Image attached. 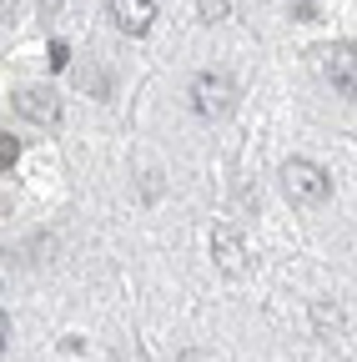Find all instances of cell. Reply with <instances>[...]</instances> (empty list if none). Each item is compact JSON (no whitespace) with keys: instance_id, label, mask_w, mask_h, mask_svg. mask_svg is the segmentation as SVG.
I'll return each instance as SVG.
<instances>
[{"instance_id":"obj_7","label":"cell","mask_w":357,"mask_h":362,"mask_svg":"<svg viewBox=\"0 0 357 362\" xmlns=\"http://www.w3.org/2000/svg\"><path fill=\"white\" fill-rule=\"evenodd\" d=\"M16 156H21V141H16L11 131H6V136H0V166L11 171V166H16Z\"/></svg>"},{"instance_id":"obj_4","label":"cell","mask_w":357,"mask_h":362,"mask_svg":"<svg viewBox=\"0 0 357 362\" xmlns=\"http://www.w3.org/2000/svg\"><path fill=\"white\" fill-rule=\"evenodd\" d=\"M111 21L121 35H146L156 21V6L151 0H111Z\"/></svg>"},{"instance_id":"obj_1","label":"cell","mask_w":357,"mask_h":362,"mask_svg":"<svg viewBox=\"0 0 357 362\" xmlns=\"http://www.w3.org/2000/svg\"><path fill=\"white\" fill-rule=\"evenodd\" d=\"M282 192H287L297 206H317V202H327V192H332V176H327L317 161L292 156V161L282 166Z\"/></svg>"},{"instance_id":"obj_8","label":"cell","mask_w":357,"mask_h":362,"mask_svg":"<svg viewBox=\"0 0 357 362\" xmlns=\"http://www.w3.org/2000/svg\"><path fill=\"white\" fill-rule=\"evenodd\" d=\"M66 61H71V45L66 40H51V71H66Z\"/></svg>"},{"instance_id":"obj_5","label":"cell","mask_w":357,"mask_h":362,"mask_svg":"<svg viewBox=\"0 0 357 362\" xmlns=\"http://www.w3.org/2000/svg\"><path fill=\"white\" fill-rule=\"evenodd\" d=\"M16 111H21L25 121H35V126H56V121H61V101L51 96V90H40V86L21 90V96H16Z\"/></svg>"},{"instance_id":"obj_6","label":"cell","mask_w":357,"mask_h":362,"mask_svg":"<svg viewBox=\"0 0 357 362\" xmlns=\"http://www.w3.org/2000/svg\"><path fill=\"white\" fill-rule=\"evenodd\" d=\"M211 242H216V262H221V272H232V277H237V272L247 267V252H242V242L227 232V226H216V232H211Z\"/></svg>"},{"instance_id":"obj_3","label":"cell","mask_w":357,"mask_h":362,"mask_svg":"<svg viewBox=\"0 0 357 362\" xmlns=\"http://www.w3.org/2000/svg\"><path fill=\"white\" fill-rule=\"evenodd\" d=\"M317 71H322V76H327L337 90L357 96V45H347V40L322 45V51H317Z\"/></svg>"},{"instance_id":"obj_9","label":"cell","mask_w":357,"mask_h":362,"mask_svg":"<svg viewBox=\"0 0 357 362\" xmlns=\"http://www.w3.org/2000/svg\"><path fill=\"white\" fill-rule=\"evenodd\" d=\"M201 16L206 21H221V16H227V0H201Z\"/></svg>"},{"instance_id":"obj_2","label":"cell","mask_w":357,"mask_h":362,"mask_svg":"<svg viewBox=\"0 0 357 362\" xmlns=\"http://www.w3.org/2000/svg\"><path fill=\"white\" fill-rule=\"evenodd\" d=\"M232 106H237V86H232L227 71H201V76L192 81V111H197V116L216 121V116H227Z\"/></svg>"},{"instance_id":"obj_10","label":"cell","mask_w":357,"mask_h":362,"mask_svg":"<svg viewBox=\"0 0 357 362\" xmlns=\"http://www.w3.org/2000/svg\"><path fill=\"white\" fill-rule=\"evenodd\" d=\"M187 362H201V357H197V352H192V357H187Z\"/></svg>"}]
</instances>
